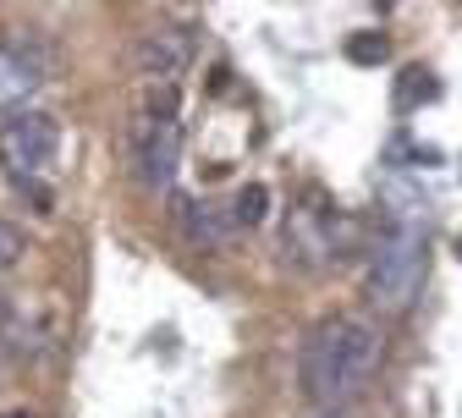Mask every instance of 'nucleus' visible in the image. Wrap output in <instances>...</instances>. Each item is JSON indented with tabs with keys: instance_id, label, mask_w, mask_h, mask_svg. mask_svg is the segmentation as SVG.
I'll return each instance as SVG.
<instances>
[{
	"instance_id": "14",
	"label": "nucleus",
	"mask_w": 462,
	"mask_h": 418,
	"mask_svg": "<svg viewBox=\"0 0 462 418\" xmlns=\"http://www.w3.org/2000/svg\"><path fill=\"white\" fill-rule=\"evenodd\" d=\"M6 418H33V413H6Z\"/></svg>"
},
{
	"instance_id": "9",
	"label": "nucleus",
	"mask_w": 462,
	"mask_h": 418,
	"mask_svg": "<svg viewBox=\"0 0 462 418\" xmlns=\"http://www.w3.org/2000/svg\"><path fill=\"white\" fill-rule=\"evenodd\" d=\"M430 99H440V78H435L430 67H402L396 94H391L396 116H413V110H419V105H430Z\"/></svg>"
},
{
	"instance_id": "13",
	"label": "nucleus",
	"mask_w": 462,
	"mask_h": 418,
	"mask_svg": "<svg viewBox=\"0 0 462 418\" xmlns=\"http://www.w3.org/2000/svg\"><path fill=\"white\" fill-rule=\"evenodd\" d=\"M314 418H353V407H319Z\"/></svg>"
},
{
	"instance_id": "4",
	"label": "nucleus",
	"mask_w": 462,
	"mask_h": 418,
	"mask_svg": "<svg viewBox=\"0 0 462 418\" xmlns=\"http://www.w3.org/2000/svg\"><path fill=\"white\" fill-rule=\"evenodd\" d=\"M281 248L298 270H325V265H341L346 254L358 248V220L341 215L336 204H325L319 193H309L281 226Z\"/></svg>"
},
{
	"instance_id": "5",
	"label": "nucleus",
	"mask_w": 462,
	"mask_h": 418,
	"mask_svg": "<svg viewBox=\"0 0 462 418\" xmlns=\"http://www.w3.org/2000/svg\"><path fill=\"white\" fill-rule=\"evenodd\" d=\"M55 154H61V127L39 110H17L12 122H0V165H6L23 188H33L39 176H50Z\"/></svg>"
},
{
	"instance_id": "12",
	"label": "nucleus",
	"mask_w": 462,
	"mask_h": 418,
	"mask_svg": "<svg viewBox=\"0 0 462 418\" xmlns=\"http://www.w3.org/2000/svg\"><path fill=\"white\" fill-rule=\"evenodd\" d=\"M23 254H28V237H23V226L0 220V270H12V265H17Z\"/></svg>"
},
{
	"instance_id": "2",
	"label": "nucleus",
	"mask_w": 462,
	"mask_h": 418,
	"mask_svg": "<svg viewBox=\"0 0 462 418\" xmlns=\"http://www.w3.org/2000/svg\"><path fill=\"white\" fill-rule=\"evenodd\" d=\"M424 275H430V237L424 226H408L396 220L380 231V243L369 248V275H364V297L374 314H408L424 292Z\"/></svg>"
},
{
	"instance_id": "16",
	"label": "nucleus",
	"mask_w": 462,
	"mask_h": 418,
	"mask_svg": "<svg viewBox=\"0 0 462 418\" xmlns=\"http://www.w3.org/2000/svg\"><path fill=\"white\" fill-rule=\"evenodd\" d=\"M0 314H6V303H0Z\"/></svg>"
},
{
	"instance_id": "1",
	"label": "nucleus",
	"mask_w": 462,
	"mask_h": 418,
	"mask_svg": "<svg viewBox=\"0 0 462 418\" xmlns=\"http://www.w3.org/2000/svg\"><path fill=\"white\" fill-rule=\"evenodd\" d=\"M380 358H385V336L369 320L330 314L298 347V385L314 407H346L369 391V380L380 375Z\"/></svg>"
},
{
	"instance_id": "6",
	"label": "nucleus",
	"mask_w": 462,
	"mask_h": 418,
	"mask_svg": "<svg viewBox=\"0 0 462 418\" xmlns=\"http://www.w3.org/2000/svg\"><path fill=\"white\" fill-rule=\"evenodd\" d=\"M193 61V39L182 28H149L143 44H138V72L149 83H171V78H182V67Z\"/></svg>"
},
{
	"instance_id": "3",
	"label": "nucleus",
	"mask_w": 462,
	"mask_h": 418,
	"mask_svg": "<svg viewBox=\"0 0 462 418\" xmlns=\"http://www.w3.org/2000/svg\"><path fill=\"white\" fill-rule=\"evenodd\" d=\"M182 160V127H177V88L149 83V105L127 122V165L143 193H165Z\"/></svg>"
},
{
	"instance_id": "8",
	"label": "nucleus",
	"mask_w": 462,
	"mask_h": 418,
	"mask_svg": "<svg viewBox=\"0 0 462 418\" xmlns=\"http://www.w3.org/2000/svg\"><path fill=\"white\" fill-rule=\"evenodd\" d=\"M39 83H44V78H39V61H33V55L17 50V44H0V110H23Z\"/></svg>"
},
{
	"instance_id": "11",
	"label": "nucleus",
	"mask_w": 462,
	"mask_h": 418,
	"mask_svg": "<svg viewBox=\"0 0 462 418\" xmlns=\"http://www.w3.org/2000/svg\"><path fill=\"white\" fill-rule=\"evenodd\" d=\"M385 55H391L385 33H353V39H346V61H353V67H380Z\"/></svg>"
},
{
	"instance_id": "7",
	"label": "nucleus",
	"mask_w": 462,
	"mask_h": 418,
	"mask_svg": "<svg viewBox=\"0 0 462 418\" xmlns=\"http://www.w3.org/2000/svg\"><path fill=\"white\" fill-rule=\"evenodd\" d=\"M177 226H182V237H188V243L193 248H226L231 243V237H237V220H231V209H220V204H193V199H182L177 204Z\"/></svg>"
},
{
	"instance_id": "15",
	"label": "nucleus",
	"mask_w": 462,
	"mask_h": 418,
	"mask_svg": "<svg viewBox=\"0 0 462 418\" xmlns=\"http://www.w3.org/2000/svg\"><path fill=\"white\" fill-rule=\"evenodd\" d=\"M457 259H462V243H457Z\"/></svg>"
},
{
	"instance_id": "10",
	"label": "nucleus",
	"mask_w": 462,
	"mask_h": 418,
	"mask_svg": "<svg viewBox=\"0 0 462 418\" xmlns=\"http://www.w3.org/2000/svg\"><path fill=\"white\" fill-rule=\"evenodd\" d=\"M264 209H270V188H264V182H248V188L237 193V204H231V220H237V231H243V226H259Z\"/></svg>"
}]
</instances>
